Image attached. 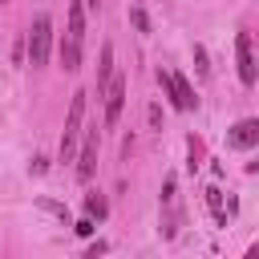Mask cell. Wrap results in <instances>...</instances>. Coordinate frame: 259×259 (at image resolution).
<instances>
[{
  "label": "cell",
  "mask_w": 259,
  "mask_h": 259,
  "mask_svg": "<svg viewBox=\"0 0 259 259\" xmlns=\"http://www.w3.org/2000/svg\"><path fill=\"white\" fill-rule=\"evenodd\" d=\"M194 69L206 73V53H202V45H194Z\"/></svg>",
  "instance_id": "obj_13"
},
{
  "label": "cell",
  "mask_w": 259,
  "mask_h": 259,
  "mask_svg": "<svg viewBox=\"0 0 259 259\" xmlns=\"http://www.w3.org/2000/svg\"><path fill=\"white\" fill-rule=\"evenodd\" d=\"M81 117H85V93H73V101H69V117H65V134H61V162H69L73 150H77Z\"/></svg>",
  "instance_id": "obj_3"
},
{
  "label": "cell",
  "mask_w": 259,
  "mask_h": 259,
  "mask_svg": "<svg viewBox=\"0 0 259 259\" xmlns=\"http://www.w3.org/2000/svg\"><path fill=\"white\" fill-rule=\"evenodd\" d=\"M109 77H113V45H101V61H97V93L105 89Z\"/></svg>",
  "instance_id": "obj_9"
},
{
  "label": "cell",
  "mask_w": 259,
  "mask_h": 259,
  "mask_svg": "<svg viewBox=\"0 0 259 259\" xmlns=\"http://www.w3.org/2000/svg\"><path fill=\"white\" fill-rule=\"evenodd\" d=\"M65 40H73V45L85 40V0L69 4V32H65Z\"/></svg>",
  "instance_id": "obj_8"
},
{
  "label": "cell",
  "mask_w": 259,
  "mask_h": 259,
  "mask_svg": "<svg viewBox=\"0 0 259 259\" xmlns=\"http://www.w3.org/2000/svg\"><path fill=\"white\" fill-rule=\"evenodd\" d=\"M85 214H89V219H105V214H109V202H105L101 194H85Z\"/></svg>",
  "instance_id": "obj_10"
},
{
  "label": "cell",
  "mask_w": 259,
  "mask_h": 259,
  "mask_svg": "<svg viewBox=\"0 0 259 259\" xmlns=\"http://www.w3.org/2000/svg\"><path fill=\"white\" fill-rule=\"evenodd\" d=\"M227 146H231V150H251V146H259V121H255V117L235 121L231 134H227Z\"/></svg>",
  "instance_id": "obj_6"
},
{
  "label": "cell",
  "mask_w": 259,
  "mask_h": 259,
  "mask_svg": "<svg viewBox=\"0 0 259 259\" xmlns=\"http://www.w3.org/2000/svg\"><path fill=\"white\" fill-rule=\"evenodd\" d=\"M130 20H134V28H138V32H150V16H146L142 8H130Z\"/></svg>",
  "instance_id": "obj_12"
},
{
  "label": "cell",
  "mask_w": 259,
  "mask_h": 259,
  "mask_svg": "<svg viewBox=\"0 0 259 259\" xmlns=\"http://www.w3.org/2000/svg\"><path fill=\"white\" fill-rule=\"evenodd\" d=\"M49 49H53V20H49V12H40L28 28V65L40 69L49 61Z\"/></svg>",
  "instance_id": "obj_1"
},
{
  "label": "cell",
  "mask_w": 259,
  "mask_h": 259,
  "mask_svg": "<svg viewBox=\"0 0 259 259\" xmlns=\"http://www.w3.org/2000/svg\"><path fill=\"white\" fill-rule=\"evenodd\" d=\"M206 202H210L214 219H219V223H227V219H223V194H219V186H210V190H206Z\"/></svg>",
  "instance_id": "obj_11"
},
{
  "label": "cell",
  "mask_w": 259,
  "mask_h": 259,
  "mask_svg": "<svg viewBox=\"0 0 259 259\" xmlns=\"http://www.w3.org/2000/svg\"><path fill=\"white\" fill-rule=\"evenodd\" d=\"M101 93H105V125H113L121 117V105H125V77H109Z\"/></svg>",
  "instance_id": "obj_5"
},
{
  "label": "cell",
  "mask_w": 259,
  "mask_h": 259,
  "mask_svg": "<svg viewBox=\"0 0 259 259\" xmlns=\"http://www.w3.org/2000/svg\"><path fill=\"white\" fill-rule=\"evenodd\" d=\"M235 61H239V81L255 85V53H251V32L235 36Z\"/></svg>",
  "instance_id": "obj_4"
},
{
  "label": "cell",
  "mask_w": 259,
  "mask_h": 259,
  "mask_svg": "<svg viewBox=\"0 0 259 259\" xmlns=\"http://www.w3.org/2000/svg\"><path fill=\"white\" fill-rule=\"evenodd\" d=\"M85 4H89V8H97V4H101V0H85Z\"/></svg>",
  "instance_id": "obj_15"
},
{
  "label": "cell",
  "mask_w": 259,
  "mask_h": 259,
  "mask_svg": "<svg viewBox=\"0 0 259 259\" xmlns=\"http://www.w3.org/2000/svg\"><path fill=\"white\" fill-rule=\"evenodd\" d=\"M73 231H77V235H93V219H81Z\"/></svg>",
  "instance_id": "obj_14"
},
{
  "label": "cell",
  "mask_w": 259,
  "mask_h": 259,
  "mask_svg": "<svg viewBox=\"0 0 259 259\" xmlns=\"http://www.w3.org/2000/svg\"><path fill=\"white\" fill-rule=\"evenodd\" d=\"M93 170H97V130L85 138V146H81V158H77V178L81 182H89L93 178Z\"/></svg>",
  "instance_id": "obj_7"
},
{
  "label": "cell",
  "mask_w": 259,
  "mask_h": 259,
  "mask_svg": "<svg viewBox=\"0 0 259 259\" xmlns=\"http://www.w3.org/2000/svg\"><path fill=\"white\" fill-rule=\"evenodd\" d=\"M158 85H162V93H166L178 109H194V105H198V97H194V89H190V81H186L182 73L158 69Z\"/></svg>",
  "instance_id": "obj_2"
}]
</instances>
